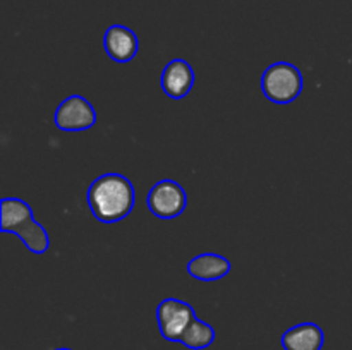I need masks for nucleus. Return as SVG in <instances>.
Listing matches in <instances>:
<instances>
[{
  "mask_svg": "<svg viewBox=\"0 0 352 350\" xmlns=\"http://www.w3.org/2000/svg\"><path fill=\"white\" fill-rule=\"evenodd\" d=\"M88 206L93 216L102 223H117L131 215L136 202L134 185L126 175L109 172L89 184Z\"/></svg>",
  "mask_w": 352,
  "mask_h": 350,
  "instance_id": "nucleus-1",
  "label": "nucleus"
},
{
  "mask_svg": "<svg viewBox=\"0 0 352 350\" xmlns=\"http://www.w3.org/2000/svg\"><path fill=\"white\" fill-rule=\"evenodd\" d=\"M0 222L3 233H14L28 250L45 254L50 247V237L43 225L34 220L33 209L19 198H3L0 201Z\"/></svg>",
  "mask_w": 352,
  "mask_h": 350,
  "instance_id": "nucleus-2",
  "label": "nucleus"
},
{
  "mask_svg": "<svg viewBox=\"0 0 352 350\" xmlns=\"http://www.w3.org/2000/svg\"><path fill=\"white\" fill-rule=\"evenodd\" d=\"M305 79L301 71L291 62H275L261 75V91L277 105H289L302 91Z\"/></svg>",
  "mask_w": 352,
  "mask_h": 350,
  "instance_id": "nucleus-3",
  "label": "nucleus"
},
{
  "mask_svg": "<svg viewBox=\"0 0 352 350\" xmlns=\"http://www.w3.org/2000/svg\"><path fill=\"white\" fill-rule=\"evenodd\" d=\"M146 206L157 218L174 220L184 213L188 194L179 182L172 178L158 180L146 196Z\"/></svg>",
  "mask_w": 352,
  "mask_h": 350,
  "instance_id": "nucleus-4",
  "label": "nucleus"
},
{
  "mask_svg": "<svg viewBox=\"0 0 352 350\" xmlns=\"http://www.w3.org/2000/svg\"><path fill=\"white\" fill-rule=\"evenodd\" d=\"M196 319L191 304L181 299H164L157 307V323L160 335L168 342H181V336Z\"/></svg>",
  "mask_w": 352,
  "mask_h": 350,
  "instance_id": "nucleus-5",
  "label": "nucleus"
},
{
  "mask_svg": "<svg viewBox=\"0 0 352 350\" xmlns=\"http://www.w3.org/2000/svg\"><path fill=\"white\" fill-rule=\"evenodd\" d=\"M54 124L64 132H82L95 126L96 112L85 96L72 95L57 106Z\"/></svg>",
  "mask_w": 352,
  "mask_h": 350,
  "instance_id": "nucleus-6",
  "label": "nucleus"
},
{
  "mask_svg": "<svg viewBox=\"0 0 352 350\" xmlns=\"http://www.w3.org/2000/svg\"><path fill=\"white\" fill-rule=\"evenodd\" d=\"M192 65L184 58H174L164 67L160 75V86L165 95L172 100H182L195 86Z\"/></svg>",
  "mask_w": 352,
  "mask_h": 350,
  "instance_id": "nucleus-7",
  "label": "nucleus"
},
{
  "mask_svg": "<svg viewBox=\"0 0 352 350\" xmlns=\"http://www.w3.org/2000/svg\"><path fill=\"white\" fill-rule=\"evenodd\" d=\"M103 48L113 62L127 64L138 55L140 40L131 27L113 24V26L107 27L105 34H103Z\"/></svg>",
  "mask_w": 352,
  "mask_h": 350,
  "instance_id": "nucleus-8",
  "label": "nucleus"
},
{
  "mask_svg": "<svg viewBox=\"0 0 352 350\" xmlns=\"http://www.w3.org/2000/svg\"><path fill=\"white\" fill-rule=\"evenodd\" d=\"M189 277L199 281H217L227 277L232 270V264L227 257L215 253H203L192 257L186 266Z\"/></svg>",
  "mask_w": 352,
  "mask_h": 350,
  "instance_id": "nucleus-9",
  "label": "nucleus"
},
{
  "mask_svg": "<svg viewBox=\"0 0 352 350\" xmlns=\"http://www.w3.org/2000/svg\"><path fill=\"white\" fill-rule=\"evenodd\" d=\"M284 350H322L325 333L316 323H299L282 335Z\"/></svg>",
  "mask_w": 352,
  "mask_h": 350,
  "instance_id": "nucleus-10",
  "label": "nucleus"
},
{
  "mask_svg": "<svg viewBox=\"0 0 352 350\" xmlns=\"http://www.w3.org/2000/svg\"><path fill=\"white\" fill-rule=\"evenodd\" d=\"M213 342H215V329H213V326L203 321V319L196 318L188 326V329L181 336V342L179 343H182V345L191 350H203L208 349Z\"/></svg>",
  "mask_w": 352,
  "mask_h": 350,
  "instance_id": "nucleus-11",
  "label": "nucleus"
},
{
  "mask_svg": "<svg viewBox=\"0 0 352 350\" xmlns=\"http://www.w3.org/2000/svg\"><path fill=\"white\" fill-rule=\"evenodd\" d=\"M55 350H71V349H64V347H62V349H55Z\"/></svg>",
  "mask_w": 352,
  "mask_h": 350,
  "instance_id": "nucleus-12",
  "label": "nucleus"
}]
</instances>
